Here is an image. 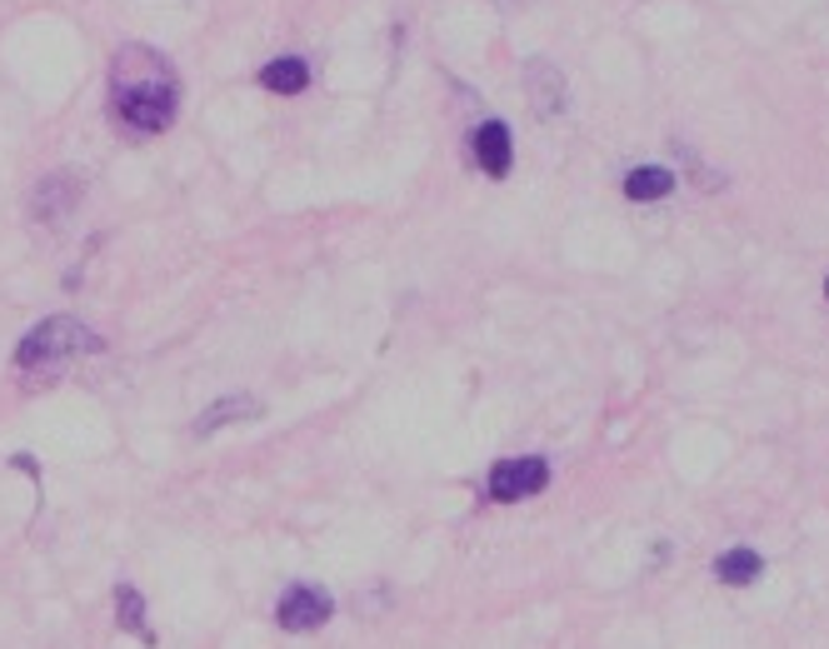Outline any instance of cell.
<instances>
[{
  "label": "cell",
  "instance_id": "6da1fadb",
  "mask_svg": "<svg viewBox=\"0 0 829 649\" xmlns=\"http://www.w3.org/2000/svg\"><path fill=\"white\" fill-rule=\"evenodd\" d=\"M116 116L141 135H155L176 120V81L166 60L151 50H120L116 60Z\"/></svg>",
  "mask_w": 829,
  "mask_h": 649
},
{
  "label": "cell",
  "instance_id": "7a4b0ae2",
  "mask_svg": "<svg viewBox=\"0 0 829 649\" xmlns=\"http://www.w3.org/2000/svg\"><path fill=\"white\" fill-rule=\"evenodd\" d=\"M81 350H100V340L85 330L81 320L50 315V320H40L36 330L21 340V350H15V365H21V370H56L60 360H71V354H81Z\"/></svg>",
  "mask_w": 829,
  "mask_h": 649
},
{
  "label": "cell",
  "instance_id": "3957f363",
  "mask_svg": "<svg viewBox=\"0 0 829 649\" xmlns=\"http://www.w3.org/2000/svg\"><path fill=\"white\" fill-rule=\"evenodd\" d=\"M545 484H550V465L540 460V455H520V460H500L495 470H490V500H500V505H515V500L540 495Z\"/></svg>",
  "mask_w": 829,
  "mask_h": 649
},
{
  "label": "cell",
  "instance_id": "277c9868",
  "mask_svg": "<svg viewBox=\"0 0 829 649\" xmlns=\"http://www.w3.org/2000/svg\"><path fill=\"white\" fill-rule=\"evenodd\" d=\"M331 614H335V600L321 585H290V590L280 594V604H275V620H280V629H290V635L321 629Z\"/></svg>",
  "mask_w": 829,
  "mask_h": 649
},
{
  "label": "cell",
  "instance_id": "5b68a950",
  "mask_svg": "<svg viewBox=\"0 0 829 649\" xmlns=\"http://www.w3.org/2000/svg\"><path fill=\"white\" fill-rule=\"evenodd\" d=\"M470 151L474 160H480V170H485L490 180L509 176V160H515V145H509V130L505 120H485V125L470 135Z\"/></svg>",
  "mask_w": 829,
  "mask_h": 649
},
{
  "label": "cell",
  "instance_id": "8992f818",
  "mask_svg": "<svg viewBox=\"0 0 829 649\" xmlns=\"http://www.w3.org/2000/svg\"><path fill=\"white\" fill-rule=\"evenodd\" d=\"M261 85L265 91H275V95H300L310 85V65L300 56H280V60H271L261 71Z\"/></svg>",
  "mask_w": 829,
  "mask_h": 649
},
{
  "label": "cell",
  "instance_id": "52a82bcc",
  "mask_svg": "<svg viewBox=\"0 0 829 649\" xmlns=\"http://www.w3.org/2000/svg\"><path fill=\"white\" fill-rule=\"evenodd\" d=\"M759 575H765V560H759L755 550H724V555L714 560V579H720V585H755Z\"/></svg>",
  "mask_w": 829,
  "mask_h": 649
},
{
  "label": "cell",
  "instance_id": "ba28073f",
  "mask_svg": "<svg viewBox=\"0 0 829 649\" xmlns=\"http://www.w3.org/2000/svg\"><path fill=\"white\" fill-rule=\"evenodd\" d=\"M675 190V176L664 166H640V170H629L625 176V195L629 201H664Z\"/></svg>",
  "mask_w": 829,
  "mask_h": 649
},
{
  "label": "cell",
  "instance_id": "9c48e42d",
  "mask_svg": "<svg viewBox=\"0 0 829 649\" xmlns=\"http://www.w3.org/2000/svg\"><path fill=\"white\" fill-rule=\"evenodd\" d=\"M75 201V180L60 170V176H50V185L36 195V220H60V215L71 211Z\"/></svg>",
  "mask_w": 829,
  "mask_h": 649
},
{
  "label": "cell",
  "instance_id": "30bf717a",
  "mask_svg": "<svg viewBox=\"0 0 829 649\" xmlns=\"http://www.w3.org/2000/svg\"><path fill=\"white\" fill-rule=\"evenodd\" d=\"M255 414H261V400H250V395H240V400H220L201 425H195V435H215V430L230 425V420H255Z\"/></svg>",
  "mask_w": 829,
  "mask_h": 649
},
{
  "label": "cell",
  "instance_id": "8fae6325",
  "mask_svg": "<svg viewBox=\"0 0 829 649\" xmlns=\"http://www.w3.org/2000/svg\"><path fill=\"white\" fill-rule=\"evenodd\" d=\"M116 620H120V629H131V635H141L145 645H155V635L145 629V600L131 590V585H120L116 590Z\"/></svg>",
  "mask_w": 829,
  "mask_h": 649
},
{
  "label": "cell",
  "instance_id": "7c38bea8",
  "mask_svg": "<svg viewBox=\"0 0 829 649\" xmlns=\"http://www.w3.org/2000/svg\"><path fill=\"white\" fill-rule=\"evenodd\" d=\"M825 296H829V280H825Z\"/></svg>",
  "mask_w": 829,
  "mask_h": 649
}]
</instances>
